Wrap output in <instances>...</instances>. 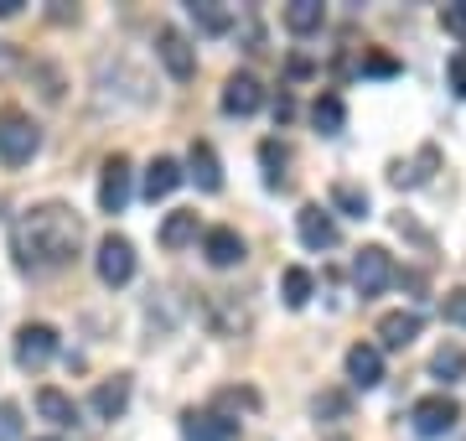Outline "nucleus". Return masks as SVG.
Listing matches in <instances>:
<instances>
[{
    "instance_id": "obj_1",
    "label": "nucleus",
    "mask_w": 466,
    "mask_h": 441,
    "mask_svg": "<svg viewBox=\"0 0 466 441\" xmlns=\"http://www.w3.org/2000/svg\"><path fill=\"white\" fill-rule=\"evenodd\" d=\"M84 219L67 203H36L11 223V255L21 271H63L78 260Z\"/></svg>"
},
{
    "instance_id": "obj_2",
    "label": "nucleus",
    "mask_w": 466,
    "mask_h": 441,
    "mask_svg": "<svg viewBox=\"0 0 466 441\" xmlns=\"http://www.w3.org/2000/svg\"><path fill=\"white\" fill-rule=\"evenodd\" d=\"M36 151H42V130H36V119L21 115V109H0V161L16 171V167H26Z\"/></svg>"
},
{
    "instance_id": "obj_3",
    "label": "nucleus",
    "mask_w": 466,
    "mask_h": 441,
    "mask_svg": "<svg viewBox=\"0 0 466 441\" xmlns=\"http://www.w3.org/2000/svg\"><path fill=\"white\" fill-rule=\"evenodd\" d=\"M389 281H394L389 250H383V244H363V250L352 255V286H358V296H379Z\"/></svg>"
},
{
    "instance_id": "obj_4",
    "label": "nucleus",
    "mask_w": 466,
    "mask_h": 441,
    "mask_svg": "<svg viewBox=\"0 0 466 441\" xmlns=\"http://www.w3.org/2000/svg\"><path fill=\"white\" fill-rule=\"evenodd\" d=\"M156 57H161V68H167L177 84H192V78H198V52H192V42H187L177 26H161V32H156Z\"/></svg>"
},
{
    "instance_id": "obj_5",
    "label": "nucleus",
    "mask_w": 466,
    "mask_h": 441,
    "mask_svg": "<svg viewBox=\"0 0 466 441\" xmlns=\"http://www.w3.org/2000/svg\"><path fill=\"white\" fill-rule=\"evenodd\" d=\"M410 421H415L420 436H451L456 421H461V405H456L451 395H425V400H415Z\"/></svg>"
},
{
    "instance_id": "obj_6",
    "label": "nucleus",
    "mask_w": 466,
    "mask_h": 441,
    "mask_svg": "<svg viewBox=\"0 0 466 441\" xmlns=\"http://www.w3.org/2000/svg\"><path fill=\"white\" fill-rule=\"evenodd\" d=\"M94 265H99V281L104 286H125L135 275V244L125 234H109L99 244V255H94Z\"/></svg>"
},
{
    "instance_id": "obj_7",
    "label": "nucleus",
    "mask_w": 466,
    "mask_h": 441,
    "mask_svg": "<svg viewBox=\"0 0 466 441\" xmlns=\"http://www.w3.org/2000/svg\"><path fill=\"white\" fill-rule=\"evenodd\" d=\"M52 354H57V333H52L47 323H26V327L16 333V364H21L26 374H32V369H47Z\"/></svg>"
},
{
    "instance_id": "obj_8",
    "label": "nucleus",
    "mask_w": 466,
    "mask_h": 441,
    "mask_svg": "<svg viewBox=\"0 0 466 441\" xmlns=\"http://www.w3.org/2000/svg\"><path fill=\"white\" fill-rule=\"evenodd\" d=\"M182 441H238V421L223 415V410H187Z\"/></svg>"
},
{
    "instance_id": "obj_9",
    "label": "nucleus",
    "mask_w": 466,
    "mask_h": 441,
    "mask_svg": "<svg viewBox=\"0 0 466 441\" xmlns=\"http://www.w3.org/2000/svg\"><path fill=\"white\" fill-rule=\"evenodd\" d=\"M130 203V156H109L99 177V208L104 213H125Z\"/></svg>"
},
{
    "instance_id": "obj_10",
    "label": "nucleus",
    "mask_w": 466,
    "mask_h": 441,
    "mask_svg": "<svg viewBox=\"0 0 466 441\" xmlns=\"http://www.w3.org/2000/svg\"><path fill=\"white\" fill-rule=\"evenodd\" d=\"M296 234H300L306 250H332V244H337V219L321 203H306L296 213Z\"/></svg>"
},
{
    "instance_id": "obj_11",
    "label": "nucleus",
    "mask_w": 466,
    "mask_h": 441,
    "mask_svg": "<svg viewBox=\"0 0 466 441\" xmlns=\"http://www.w3.org/2000/svg\"><path fill=\"white\" fill-rule=\"evenodd\" d=\"M348 379L358 390H379L383 385V348L373 343H352L348 348Z\"/></svg>"
},
{
    "instance_id": "obj_12",
    "label": "nucleus",
    "mask_w": 466,
    "mask_h": 441,
    "mask_svg": "<svg viewBox=\"0 0 466 441\" xmlns=\"http://www.w3.org/2000/svg\"><path fill=\"white\" fill-rule=\"evenodd\" d=\"M202 255H208L213 271L244 265V239H238V229H208V234H202Z\"/></svg>"
},
{
    "instance_id": "obj_13",
    "label": "nucleus",
    "mask_w": 466,
    "mask_h": 441,
    "mask_svg": "<svg viewBox=\"0 0 466 441\" xmlns=\"http://www.w3.org/2000/svg\"><path fill=\"white\" fill-rule=\"evenodd\" d=\"M259 104H265V84L254 73H233L223 84V115H254Z\"/></svg>"
},
{
    "instance_id": "obj_14",
    "label": "nucleus",
    "mask_w": 466,
    "mask_h": 441,
    "mask_svg": "<svg viewBox=\"0 0 466 441\" xmlns=\"http://www.w3.org/2000/svg\"><path fill=\"white\" fill-rule=\"evenodd\" d=\"M88 405H94V415H99V421H119V415H125V405H130V374L104 379L99 390L88 395Z\"/></svg>"
},
{
    "instance_id": "obj_15",
    "label": "nucleus",
    "mask_w": 466,
    "mask_h": 441,
    "mask_svg": "<svg viewBox=\"0 0 466 441\" xmlns=\"http://www.w3.org/2000/svg\"><path fill=\"white\" fill-rule=\"evenodd\" d=\"M182 161H171V156H156V161H150L146 167V182H140V192H146L150 203H161V198H171V192H177V187H182Z\"/></svg>"
},
{
    "instance_id": "obj_16",
    "label": "nucleus",
    "mask_w": 466,
    "mask_h": 441,
    "mask_svg": "<svg viewBox=\"0 0 466 441\" xmlns=\"http://www.w3.org/2000/svg\"><path fill=\"white\" fill-rule=\"evenodd\" d=\"M420 312H383L379 317V343L383 348H410L420 338Z\"/></svg>"
},
{
    "instance_id": "obj_17",
    "label": "nucleus",
    "mask_w": 466,
    "mask_h": 441,
    "mask_svg": "<svg viewBox=\"0 0 466 441\" xmlns=\"http://www.w3.org/2000/svg\"><path fill=\"white\" fill-rule=\"evenodd\" d=\"M187 177L202 187V192H218L223 187V167H218V151L208 146V140H192V151H187Z\"/></svg>"
},
{
    "instance_id": "obj_18",
    "label": "nucleus",
    "mask_w": 466,
    "mask_h": 441,
    "mask_svg": "<svg viewBox=\"0 0 466 441\" xmlns=\"http://www.w3.org/2000/svg\"><path fill=\"white\" fill-rule=\"evenodd\" d=\"M327 26V5L321 0H290L285 5V32H296V36H311Z\"/></svg>"
},
{
    "instance_id": "obj_19",
    "label": "nucleus",
    "mask_w": 466,
    "mask_h": 441,
    "mask_svg": "<svg viewBox=\"0 0 466 441\" xmlns=\"http://www.w3.org/2000/svg\"><path fill=\"white\" fill-rule=\"evenodd\" d=\"M187 11H192V21H198V32H208V36H223L233 26V11L223 5V0H187Z\"/></svg>"
},
{
    "instance_id": "obj_20",
    "label": "nucleus",
    "mask_w": 466,
    "mask_h": 441,
    "mask_svg": "<svg viewBox=\"0 0 466 441\" xmlns=\"http://www.w3.org/2000/svg\"><path fill=\"white\" fill-rule=\"evenodd\" d=\"M311 125H317L321 136H342V125H348V104L337 99V94H317V104H311Z\"/></svg>"
},
{
    "instance_id": "obj_21",
    "label": "nucleus",
    "mask_w": 466,
    "mask_h": 441,
    "mask_svg": "<svg viewBox=\"0 0 466 441\" xmlns=\"http://www.w3.org/2000/svg\"><path fill=\"white\" fill-rule=\"evenodd\" d=\"M192 239H198V213H192V208L167 213V223H161V244H167V250H187Z\"/></svg>"
},
{
    "instance_id": "obj_22",
    "label": "nucleus",
    "mask_w": 466,
    "mask_h": 441,
    "mask_svg": "<svg viewBox=\"0 0 466 441\" xmlns=\"http://www.w3.org/2000/svg\"><path fill=\"white\" fill-rule=\"evenodd\" d=\"M36 410H42V415H47L52 426H73L78 421V405H73V395H63V390H36Z\"/></svg>"
},
{
    "instance_id": "obj_23",
    "label": "nucleus",
    "mask_w": 466,
    "mask_h": 441,
    "mask_svg": "<svg viewBox=\"0 0 466 441\" xmlns=\"http://www.w3.org/2000/svg\"><path fill=\"white\" fill-rule=\"evenodd\" d=\"M311 291H317V281H311V271H300V265H290V271L280 275V296L290 312H300V306L311 302Z\"/></svg>"
},
{
    "instance_id": "obj_24",
    "label": "nucleus",
    "mask_w": 466,
    "mask_h": 441,
    "mask_svg": "<svg viewBox=\"0 0 466 441\" xmlns=\"http://www.w3.org/2000/svg\"><path fill=\"white\" fill-rule=\"evenodd\" d=\"M431 374L435 379H446V385H456L466 374V354L456 348V343H446V348H435V358H431Z\"/></svg>"
},
{
    "instance_id": "obj_25",
    "label": "nucleus",
    "mask_w": 466,
    "mask_h": 441,
    "mask_svg": "<svg viewBox=\"0 0 466 441\" xmlns=\"http://www.w3.org/2000/svg\"><path fill=\"white\" fill-rule=\"evenodd\" d=\"M332 208H342L348 219H368V192L358 182H337L332 187Z\"/></svg>"
},
{
    "instance_id": "obj_26",
    "label": "nucleus",
    "mask_w": 466,
    "mask_h": 441,
    "mask_svg": "<svg viewBox=\"0 0 466 441\" xmlns=\"http://www.w3.org/2000/svg\"><path fill=\"white\" fill-rule=\"evenodd\" d=\"M348 410H352V400L342 390H321L317 400H311V415H317V421H348Z\"/></svg>"
},
{
    "instance_id": "obj_27",
    "label": "nucleus",
    "mask_w": 466,
    "mask_h": 441,
    "mask_svg": "<svg viewBox=\"0 0 466 441\" xmlns=\"http://www.w3.org/2000/svg\"><path fill=\"white\" fill-rule=\"evenodd\" d=\"M259 161L269 167V171H265V182H269V187H285V171H280V167L290 161V156H285V146H275V140H265V146H259Z\"/></svg>"
},
{
    "instance_id": "obj_28",
    "label": "nucleus",
    "mask_w": 466,
    "mask_h": 441,
    "mask_svg": "<svg viewBox=\"0 0 466 441\" xmlns=\"http://www.w3.org/2000/svg\"><path fill=\"white\" fill-rule=\"evenodd\" d=\"M441 26H446V32L461 42V52H466V0H451V5H441Z\"/></svg>"
},
{
    "instance_id": "obj_29",
    "label": "nucleus",
    "mask_w": 466,
    "mask_h": 441,
    "mask_svg": "<svg viewBox=\"0 0 466 441\" xmlns=\"http://www.w3.org/2000/svg\"><path fill=\"white\" fill-rule=\"evenodd\" d=\"M0 441H21V405L0 400Z\"/></svg>"
},
{
    "instance_id": "obj_30",
    "label": "nucleus",
    "mask_w": 466,
    "mask_h": 441,
    "mask_svg": "<svg viewBox=\"0 0 466 441\" xmlns=\"http://www.w3.org/2000/svg\"><path fill=\"white\" fill-rule=\"evenodd\" d=\"M441 312H446V323H456V327H466V286H456V291H446V302H441Z\"/></svg>"
},
{
    "instance_id": "obj_31",
    "label": "nucleus",
    "mask_w": 466,
    "mask_h": 441,
    "mask_svg": "<svg viewBox=\"0 0 466 441\" xmlns=\"http://www.w3.org/2000/svg\"><path fill=\"white\" fill-rule=\"evenodd\" d=\"M451 94H456V99H466V52H456V57H451Z\"/></svg>"
},
{
    "instance_id": "obj_32",
    "label": "nucleus",
    "mask_w": 466,
    "mask_h": 441,
    "mask_svg": "<svg viewBox=\"0 0 466 441\" xmlns=\"http://www.w3.org/2000/svg\"><path fill=\"white\" fill-rule=\"evenodd\" d=\"M296 115V104H290V94H280V99H275V119H290Z\"/></svg>"
},
{
    "instance_id": "obj_33",
    "label": "nucleus",
    "mask_w": 466,
    "mask_h": 441,
    "mask_svg": "<svg viewBox=\"0 0 466 441\" xmlns=\"http://www.w3.org/2000/svg\"><path fill=\"white\" fill-rule=\"evenodd\" d=\"M21 5H26V0H0V16H16Z\"/></svg>"
},
{
    "instance_id": "obj_34",
    "label": "nucleus",
    "mask_w": 466,
    "mask_h": 441,
    "mask_svg": "<svg viewBox=\"0 0 466 441\" xmlns=\"http://www.w3.org/2000/svg\"><path fill=\"white\" fill-rule=\"evenodd\" d=\"M36 441H63V436H36Z\"/></svg>"
}]
</instances>
